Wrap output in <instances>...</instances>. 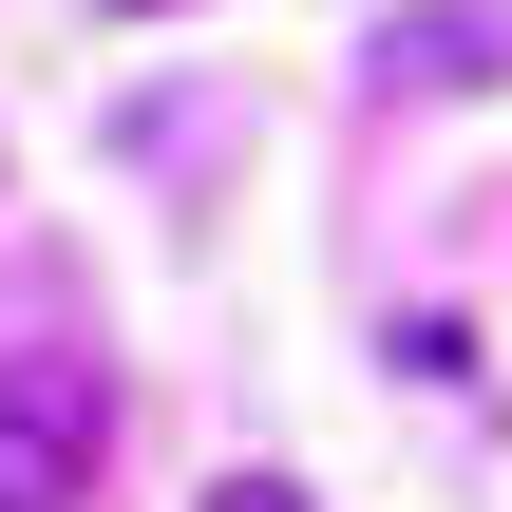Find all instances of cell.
I'll list each match as a JSON object with an SVG mask.
<instances>
[{"label":"cell","instance_id":"obj_2","mask_svg":"<svg viewBox=\"0 0 512 512\" xmlns=\"http://www.w3.org/2000/svg\"><path fill=\"white\" fill-rule=\"evenodd\" d=\"M209 512H304V494H285V475H228V494H209Z\"/></svg>","mask_w":512,"mask_h":512},{"label":"cell","instance_id":"obj_3","mask_svg":"<svg viewBox=\"0 0 512 512\" xmlns=\"http://www.w3.org/2000/svg\"><path fill=\"white\" fill-rule=\"evenodd\" d=\"M133 19H152V0H133Z\"/></svg>","mask_w":512,"mask_h":512},{"label":"cell","instance_id":"obj_1","mask_svg":"<svg viewBox=\"0 0 512 512\" xmlns=\"http://www.w3.org/2000/svg\"><path fill=\"white\" fill-rule=\"evenodd\" d=\"M114 456V399L76 361H0V512H76Z\"/></svg>","mask_w":512,"mask_h":512}]
</instances>
